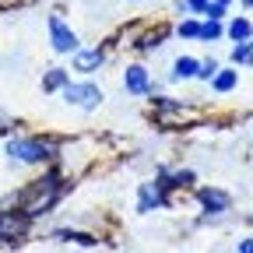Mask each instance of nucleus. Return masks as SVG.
Listing matches in <instances>:
<instances>
[{
    "instance_id": "nucleus-3",
    "label": "nucleus",
    "mask_w": 253,
    "mask_h": 253,
    "mask_svg": "<svg viewBox=\"0 0 253 253\" xmlns=\"http://www.w3.org/2000/svg\"><path fill=\"white\" fill-rule=\"evenodd\" d=\"M49 42H53L56 53H78L81 49L78 46V32L63 21L60 14H49Z\"/></svg>"
},
{
    "instance_id": "nucleus-4",
    "label": "nucleus",
    "mask_w": 253,
    "mask_h": 253,
    "mask_svg": "<svg viewBox=\"0 0 253 253\" xmlns=\"http://www.w3.org/2000/svg\"><path fill=\"white\" fill-rule=\"evenodd\" d=\"M123 88L130 95H144L151 88V78H148V71L141 67V63H130V67L123 71Z\"/></svg>"
},
{
    "instance_id": "nucleus-16",
    "label": "nucleus",
    "mask_w": 253,
    "mask_h": 253,
    "mask_svg": "<svg viewBox=\"0 0 253 253\" xmlns=\"http://www.w3.org/2000/svg\"><path fill=\"white\" fill-rule=\"evenodd\" d=\"M218 71H221V67H218L214 60H204V63H201V71H197V78H201V81H211Z\"/></svg>"
},
{
    "instance_id": "nucleus-1",
    "label": "nucleus",
    "mask_w": 253,
    "mask_h": 253,
    "mask_svg": "<svg viewBox=\"0 0 253 253\" xmlns=\"http://www.w3.org/2000/svg\"><path fill=\"white\" fill-rule=\"evenodd\" d=\"M7 155L14 158V162H46V158H53V144L39 141V137H11L7 141Z\"/></svg>"
},
{
    "instance_id": "nucleus-14",
    "label": "nucleus",
    "mask_w": 253,
    "mask_h": 253,
    "mask_svg": "<svg viewBox=\"0 0 253 253\" xmlns=\"http://www.w3.org/2000/svg\"><path fill=\"white\" fill-rule=\"evenodd\" d=\"M176 32H179L183 39H201V25H197V21H179Z\"/></svg>"
},
{
    "instance_id": "nucleus-17",
    "label": "nucleus",
    "mask_w": 253,
    "mask_h": 253,
    "mask_svg": "<svg viewBox=\"0 0 253 253\" xmlns=\"http://www.w3.org/2000/svg\"><path fill=\"white\" fill-rule=\"evenodd\" d=\"M186 11H208V0H186L183 4V14Z\"/></svg>"
},
{
    "instance_id": "nucleus-19",
    "label": "nucleus",
    "mask_w": 253,
    "mask_h": 253,
    "mask_svg": "<svg viewBox=\"0 0 253 253\" xmlns=\"http://www.w3.org/2000/svg\"><path fill=\"white\" fill-rule=\"evenodd\" d=\"M0 225H4V211H0Z\"/></svg>"
},
{
    "instance_id": "nucleus-7",
    "label": "nucleus",
    "mask_w": 253,
    "mask_h": 253,
    "mask_svg": "<svg viewBox=\"0 0 253 253\" xmlns=\"http://www.w3.org/2000/svg\"><path fill=\"white\" fill-rule=\"evenodd\" d=\"M197 201H201L211 214L229 211V194H225V190H211V186H204V190H197Z\"/></svg>"
},
{
    "instance_id": "nucleus-12",
    "label": "nucleus",
    "mask_w": 253,
    "mask_h": 253,
    "mask_svg": "<svg viewBox=\"0 0 253 253\" xmlns=\"http://www.w3.org/2000/svg\"><path fill=\"white\" fill-rule=\"evenodd\" d=\"M221 32H225V28H221V21H211V18H208V21L201 25V39H204V42H214V39H221Z\"/></svg>"
},
{
    "instance_id": "nucleus-11",
    "label": "nucleus",
    "mask_w": 253,
    "mask_h": 253,
    "mask_svg": "<svg viewBox=\"0 0 253 253\" xmlns=\"http://www.w3.org/2000/svg\"><path fill=\"white\" fill-rule=\"evenodd\" d=\"M236 81H239V74H236V71H218V74L211 78L214 91H232V88H236Z\"/></svg>"
},
{
    "instance_id": "nucleus-5",
    "label": "nucleus",
    "mask_w": 253,
    "mask_h": 253,
    "mask_svg": "<svg viewBox=\"0 0 253 253\" xmlns=\"http://www.w3.org/2000/svg\"><path fill=\"white\" fill-rule=\"evenodd\" d=\"M102 63H106V53H102L99 46H95V49H78V53H74V71H78V74H95Z\"/></svg>"
},
{
    "instance_id": "nucleus-8",
    "label": "nucleus",
    "mask_w": 253,
    "mask_h": 253,
    "mask_svg": "<svg viewBox=\"0 0 253 253\" xmlns=\"http://www.w3.org/2000/svg\"><path fill=\"white\" fill-rule=\"evenodd\" d=\"M197 71H201V60H194V56H179V60L172 63V81L197 78Z\"/></svg>"
},
{
    "instance_id": "nucleus-9",
    "label": "nucleus",
    "mask_w": 253,
    "mask_h": 253,
    "mask_svg": "<svg viewBox=\"0 0 253 253\" xmlns=\"http://www.w3.org/2000/svg\"><path fill=\"white\" fill-rule=\"evenodd\" d=\"M71 84V71H63V67H53V71H46V78H42V88L46 91H63Z\"/></svg>"
},
{
    "instance_id": "nucleus-6",
    "label": "nucleus",
    "mask_w": 253,
    "mask_h": 253,
    "mask_svg": "<svg viewBox=\"0 0 253 253\" xmlns=\"http://www.w3.org/2000/svg\"><path fill=\"white\" fill-rule=\"evenodd\" d=\"M166 204V190L158 183H141V197H137V211H155Z\"/></svg>"
},
{
    "instance_id": "nucleus-15",
    "label": "nucleus",
    "mask_w": 253,
    "mask_h": 253,
    "mask_svg": "<svg viewBox=\"0 0 253 253\" xmlns=\"http://www.w3.org/2000/svg\"><path fill=\"white\" fill-rule=\"evenodd\" d=\"M232 60H236V63H250V60H253V46H250V42H239V46L232 49Z\"/></svg>"
},
{
    "instance_id": "nucleus-13",
    "label": "nucleus",
    "mask_w": 253,
    "mask_h": 253,
    "mask_svg": "<svg viewBox=\"0 0 253 253\" xmlns=\"http://www.w3.org/2000/svg\"><path fill=\"white\" fill-rule=\"evenodd\" d=\"M56 239H67V243L74 239V243H84V246H91V243H95V236H88V232H71V229H60V232H56Z\"/></svg>"
},
{
    "instance_id": "nucleus-2",
    "label": "nucleus",
    "mask_w": 253,
    "mask_h": 253,
    "mask_svg": "<svg viewBox=\"0 0 253 253\" xmlns=\"http://www.w3.org/2000/svg\"><path fill=\"white\" fill-rule=\"evenodd\" d=\"M63 102H71V106H78V109H99V102H102V88L91 84V81L67 84V88H63Z\"/></svg>"
},
{
    "instance_id": "nucleus-18",
    "label": "nucleus",
    "mask_w": 253,
    "mask_h": 253,
    "mask_svg": "<svg viewBox=\"0 0 253 253\" xmlns=\"http://www.w3.org/2000/svg\"><path fill=\"white\" fill-rule=\"evenodd\" d=\"M236 253H253V239H239L236 243Z\"/></svg>"
},
{
    "instance_id": "nucleus-20",
    "label": "nucleus",
    "mask_w": 253,
    "mask_h": 253,
    "mask_svg": "<svg viewBox=\"0 0 253 253\" xmlns=\"http://www.w3.org/2000/svg\"><path fill=\"white\" fill-rule=\"evenodd\" d=\"M246 4H253V0H246Z\"/></svg>"
},
{
    "instance_id": "nucleus-10",
    "label": "nucleus",
    "mask_w": 253,
    "mask_h": 253,
    "mask_svg": "<svg viewBox=\"0 0 253 253\" xmlns=\"http://www.w3.org/2000/svg\"><path fill=\"white\" fill-rule=\"evenodd\" d=\"M229 36H232L236 42H250V36H253V25H250L246 18H232V21H229Z\"/></svg>"
}]
</instances>
